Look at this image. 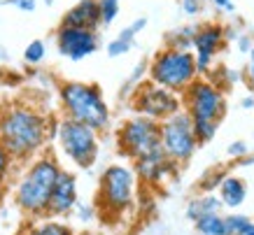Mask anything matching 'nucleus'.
Returning <instances> with one entry per match:
<instances>
[{
    "label": "nucleus",
    "instance_id": "obj_1",
    "mask_svg": "<svg viewBox=\"0 0 254 235\" xmlns=\"http://www.w3.org/2000/svg\"><path fill=\"white\" fill-rule=\"evenodd\" d=\"M49 137V123L33 107H9L0 117V142L12 159H28L42 149Z\"/></svg>",
    "mask_w": 254,
    "mask_h": 235
},
{
    "label": "nucleus",
    "instance_id": "obj_2",
    "mask_svg": "<svg viewBox=\"0 0 254 235\" xmlns=\"http://www.w3.org/2000/svg\"><path fill=\"white\" fill-rule=\"evenodd\" d=\"M182 107L189 114L196 133V140L200 142H210L215 137L219 121H222L224 112H226V100L219 86L210 84L208 79H193L185 91H182Z\"/></svg>",
    "mask_w": 254,
    "mask_h": 235
},
{
    "label": "nucleus",
    "instance_id": "obj_3",
    "mask_svg": "<svg viewBox=\"0 0 254 235\" xmlns=\"http://www.w3.org/2000/svg\"><path fill=\"white\" fill-rule=\"evenodd\" d=\"M61 105L68 119L91 126L93 130L108 128L110 123V107L103 98V93L96 84L84 82H65L61 84Z\"/></svg>",
    "mask_w": 254,
    "mask_h": 235
},
{
    "label": "nucleus",
    "instance_id": "obj_4",
    "mask_svg": "<svg viewBox=\"0 0 254 235\" xmlns=\"http://www.w3.org/2000/svg\"><path fill=\"white\" fill-rule=\"evenodd\" d=\"M196 77H198L196 61L189 49L166 47L152 59V65H149V82L175 93H182Z\"/></svg>",
    "mask_w": 254,
    "mask_h": 235
},
{
    "label": "nucleus",
    "instance_id": "obj_5",
    "mask_svg": "<svg viewBox=\"0 0 254 235\" xmlns=\"http://www.w3.org/2000/svg\"><path fill=\"white\" fill-rule=\"evenodd\" d=\"M61 168L54 159H40L31 166L16 189V203L28 214H42L49 207L52 189L56 184V177Z\"/></svg>",
    "mask_w": 254,
    "mask_h": 235
},
{
    "label": "nucleus",
    "instance_id": "obj_6",
    "mask_svg": "<svg viewBox=\"0 0 254 235\" xmlns=\"http://www.w3.org/2000/svg\"><path fill=\"white\" fill-rule=\"evenodd\" d=\"M117 142L126 156L133 161L147 159L154 154L163 152L161 149V126L154 119L147 117H135L131 121H126L117 133Z\"/></svg>",
    "mask_w": 254,
    "mask_h": 235
},
{
    "label": "nucleus",
    "instance_id": "obj_7",
    "mask_svg": "<svg viewBox=\"0 0 254 235\" xmlns=\"http://www.w3.org/2000/svg\"><path fill=\"white\" fill-rule=\"evenodd\" d=\"M161 126V149L173 163H185L193 156L198 140L193 133L191 119L187 112H175L173 117L159 121Z\"/></svg>",
    "mask_w": 254,
    "mask_h": 235
},
{
    "label": "nucleus",
    "instance_id": "obj_8",
    "mask_svg": "<svg viewBox=\"0 0 254 235\" xmlns=\"http://www.w3.org/2000/svg\"><path fill=\"white\" fill-rule=\"evenodd\" d=\"M98 130L75 119H63L59 123V142L68 159H72L79 168H89L98 156Z\"/></svg>",
    "mask_w": 254,
    "mask_h": 235
},
{
    "label": "nucleus",
    "instance_id": "obj_9",
    "mask_svg": "<svg viewBox=\"0 0 254 235\" xmlns=\"http://www.w3.org/2000/svg\"><path fill=\"white\" fill-rule=\"evenodd\" d=\"M133 110L140 117L163 121L182 110V98H180V93L170 91V89H163L154 82H147L138 86V91L133 96Z\"/></svg>",
    "mask_w": 254,
    "mask_h": 235
},
{
    "label": "nucleus",
    "instance_id": "obj_10",
    "mask_svg": "<svg viewBox=\"0 0 254 235\" xmlns=\"http://www.w3.org/2000/svg\"><path fill=\"white\" fill-rule=\"evenodd\" d=\"M133 173L124 166H110L100 179V207L108 214H122L133 200Z\"/></svg>",
    "mask_w": 254,
    "mask_h": 235
},
{
    "label": "nucleus",
    "instance_id": "obj_11",
    "mask_svg": "<svg viewBox=\"0 0 254 235\" xmlns=\"http://www.w3.org/2000/svg\"><path fill=\"white\" fill-rule=\"evenodd\" d=\"M56 45H59L61 56L70 59V61H82L98 49V35L91 28L61 23V28L56 33Z\"/></svg>",
    "mask_w": 254,
    "mask_h": 235
},
{
    "label": "nucleus",
    "instance_id": "obj_12",
    "mask_svg": "<svg viewBox=\"0 0 254 235\" xmlns=\"http://www.w3.org/2000/svg\"><path fill=\"white\" fill-rule=\"evenodd\" d=\"M191 47H193V61H196V72L205 75L215 61V56L222 52L224 47V28L217 23H205L193 31L191 38Z\"/></svg>",
    "mask_w": 254,
    "mask_h": 235
},
{
    "label": "nucleus",
    "instance_id": "obj_13",
    "mask_svg": "<svg viewBox=\"0 0 254 235\" xmlns=\"http://www.w3.org/2000/svg\"><path fill=\"white\" fill-rule=\"evenodd\" d=\"M77 200V189H75V177L70 173H59L56 184L52 189V198H49V212L52 214H65L72 210V205Z\"/></svg>",
    "mask_w": 254,
    "mask_h": 235
},
{
    "label": "nucleus",
    "instance_id": "obj_14",
    "mask_svg": "<svg viewBox=\"0 0 254 235\" xmlns=\"http://www.w3.org/2000/svg\"><path fill=\"white\" fill-rule=\"evenodd\" d=\"M63 23H65V26H79V28H91V31H96L100 26L98 0H79L77 5H72V7L65 12Z\"/></svg>",
    "mask_w": 254,
    "mask_h": 235
},
{
    "label": "nucleus",
    "instance_id": "obj_15",
    "mask_svg": "<svg viewBox=\"0 0 254 235\" xmlns=\"http://www.w3.org/2000/svg\"><path fill=\"white\" fill-rule=\"evenodd\" d=\"M245 184L240 182L238 177H226L222 182V200L226 205H231V207H238V205H243V200H245Z\"/></svg>",
    "mask_w": 254,
    "mask_h": 235
},
{
    "label": "nucleus",
    "instance_id": "obj_16",
    "mask_svg": "<svg viewBox=\"0 0 254 235\" xmlns=\"http://www.w3.org/2000/svg\"><path fill=\"white\" fill-rule=\"evenodd\" d=\"M196 228H198L203 235H226V224H224V219L217 217L215 212L196 217Z\"/></svg>",
    "mask_w": 254,
    "mask_h": 235
},
{
    "label": "nucleus",
    "instance_id": "obj_17",
    "mask_svg": "<svg viewBox=\"0 0 254 235\" xmlns=\"http://www.w3.org/2000/svg\"><path fill=\"white\" fill-rule=\"evenodd\" d=\"M142 26H145V19H140V21L133 23L131 28H126V31H124L122 35H119V38L108 47L110 56H122V54L128 52V49H131V42H133V35H135V31H140Z\"/></svg>",
    "mask_w": 254,
    "mask_h": 235
},
{
    "label": "nucleus",
    "instance_id": "obj_18",
    "mask_svg": "<svg viewBox=\"0 0 254 235\" xmlns=\"http://www.w3.org/2000/svg\"><path fill=\"white\" fill-rule=\"evenodd\" d=\"M100 7V23H112L119 14V0H98Z\"/></svg>",
    "mask_w": 254,
    "mask_h": 235
},
{
    "label": "nucleus",
    "instance_id": "obj_19",
    "mask_svg": "<svg viewBox=\"0 0 254 235\" xmlns=\"http://www.w3.org/2000/svg\"><path fill=\"white\" fill-rule=\"evenodd\" d=\"M224 224H226V235H243L247 228L254 226L247 217H229L224 219Z\"/></svg>",
    "mask_w": 254,
    "mask_h": 235
},
{
    "label": "nucleus",
    "instance_id": "obj_20",
    "mask_svg": "<svg viewBox=\"0 0 254 235\" xmlns=\"http://www.w3.org/2000/svg\"><path fill=\"white\" fill-rule=\"evenodd\" d=\"M45 52H47L45 42H42V40H33L31 45L26 47V52H23V59L35 65V63H40L42 59H45Z\"/></svg>",
    "mask_w": 254,
    "mask_h": 235
},
{
    "label": "nucleus",
    "instance_id": "obj_21",
    "mask_svg": "<svg viewBox=\"0 0 254 235\" xmlns=\"http://www.w3.org/2000/svg\"><path fill=\"white\" fill-rule=\"evenodd\" d=\"M28 235H72L65 226H61V224H54V221H49V224H42V226L33 228Z\"/></svg>",
    "mask_w": 254,
    "mask_h": 235
},
{
    "label": "nucleus",
    "instance_id": "obj_22",
    "mask_svg": "<svg viewBox=\"0 0 254 235\" xmlns=\"http://www.w3.org/2000/svg\"><path fill=\"white\" fill-rule=\"evenodd\" d=\"M9 163H12V156H9V152L2 147V142H0V182L5 179V175H7V170H9Z\"/></svg>",
    "mask_w": 254,
    "mask_h": 235
},
{
    "label": "nucleus",
    "instance_id": "obj_23",
    "mask_svg": "<svg viewBox=\"0 0 254 235\" xmlns=\"http://www.w3.org/2000/svg\"><path fill=\"white\" fill-rule=\"evenodd\" d=\"M182 7H185L187 14H196L198 7H200V2L198 0H182Z\"/></svg>",
    "mask_w": 254,
    "mask_h": 235
},
{
    "label": "nucleus",
    "instance_id": "obj_24",
    "mask_svg": "<svg viewBox=\"0 0 254 235\" xmlns=\"http://www.w3.org/2000/svg\"><path fill=\"white\" fill-rule=\"evenodd\" d=\"M217 7H224V9H233V0H212Z\"/></svg>",
    "mask_w": 254,
    "mask_h": 235
},
{
    "label": "nucleus",
    "instance_id": "obj_25",
    "mask_svg": "<svg viewBox=\"0 0 254 235\" xmlns=\"http://www.w3.org/2000/svg\"><path fill=\"white\" fill-rule=\"evenodd\" d=\"M245 152V147H243V142H238L236 147H231V154H243Z\"/></svg>",
    "mask_w": 254,
    "mask_h": 235
},
{
    "label": "nucleus",
    "instance_id": "obj_26",
    "mask_svg": "<svg viewBox=\"0 0 254 235\" xmlns=\"http://www.w3.org/2000/svg\"><path fill=\"white\" fill-rule=\"evenodd\" d=\"M250 75H252V82H254V49H252V56H250Z\"/></svg>",
    "mask_w": 254,
    "mask_h": 235
},
{
    "label": "nucleus",
    "instance_id": "obj_27",
    "mask_svg": "<svg viewBox=\"0 0 254 235\" xmlns=\"http://www.w3.org/2000/svg\"><path fill=\"white\" fill-rule=\"evenodd\" d=\"M243 235H254V226H252V228H247V231H245Z\"/></svg>",
    "mask_w": 254,
    "mask_h": 235
}]
</instances>
